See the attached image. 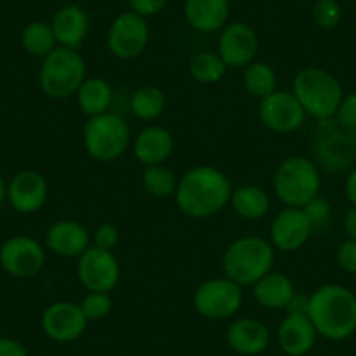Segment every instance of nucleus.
<instances>
[{
    "mask_svg": "<svg viewBox=\"0 0 356 356\" xmlns=\"http://www.w3.org/2000/svg\"><path fill=\"white\" fill-rule=\"evenodd\" d=\"M232 184L224 171L200 164L178 178L175 201L178 210L191 218L213 217L229 204Z\"/></svg>",
    "mask_w": 356,
    "mask_h": 356,
    "instance_id": "f257e3e1",
    "label": "nucleus"
},
{
    "mask_svg": "<svg viewBox=\"0 0 356 356\" xmlns=\"http://www.w3.org/2000/svg\"><path fill=\"white\" fill-rule=\"evenodd\" d=\"M307 316L318 335L328 341H344L356 332V296L337 283L321 285L309 297Z\"/></svg>",
    "mask_w": 356,
    "mask_h": 356,
    "instance_id": "f03ea898",
    "label": "nucleus"
},
{
    "mask_svg": "<svg viewBox=\"0 0 356 356\" xmlns=\"http://www.w3.org/2000/svg\"><path fill=\"white\" fill-rule=\"evenodd\" d=\"M275 246L260 236H241L225 248L222 269L225 278L239 286H253L273 271Z\"/></svg>",
    "mask_w": 356,
    "mask_h": 356,
    "instance_id": "7ed1b4c3",
    "label": "nucleus"
},
{
    "mask_svg": "<svg viewBox=\"0 0 356 356\" xmlns=\"http://www.w3.org/2000/svg\"><path fill=\"white\" fill-rule=\"evenodd\" d=\"M292 93L302 105L306 115L316 121L335 118L342 97V86L335 75L320 67H306L293 77Z\"/></svg>",
    "mask_w": 356,
    "mask_h": 356,
    "instance_id": "20e7f679",
    "label": "nucleus"
},
{
    "mask_svg": "<svg viewBox=\"0 0 356 356\" xmlns=\"http://www.w3.org/2000/svg\"><path fill=\"white\" fill-rule=\"evenodd\" d=\"M273 189L276 197L285 207L302 208L320 196V170L311 159L302 156L286 157L278 164L273 177Z\"/></svg>",
    "mask_w": 356,
    "mask_h": 356,
    "instance_id": "39448f33",
    "label": "nucleus"
},
{
    "mask_svg": "<svg viewBox=\"0 0 356 356\" xmlns=\"http://www.w3.org/2000/svg\"><path fill=\"white\" fill-rule=\"evenodd\" d=\"M88 67L77 49L58 46L42 60L39 70V84L44 93L53 100L75 97L86 81Z\"/></svg>",
    "mask_w": 356,
    "mask_h": 356,
    "instance_id": "423d86ee",
    "label": "nucleus"
},
{
    "mask_svg": "<svg viewBox=\"0 0 356 356\" xmlns=\"http://www.w3.org/2000/svg\"><path fill=\"white\" fill-rule=\"evenodd\" d=\"M86 152L100 163H111L126 152L131 131L124 119L114 112L93 115L86 121L84 129Z\"/></svg>",
    "mask_w": 356,
    "mask_h": 356,
    "instance_id": "0eeeda50",
    "label": "nucleus"
},
{
    "mask_svg": "<svg viewBox=\"0 0 356 356\" xmlns=\"http://www.w3.org/2000/svg\"><path fill=\"white\" fill-rule=\"evenodd\" d=\"M194 309L210 321L229 320L243 304V290L238 283L225 278H211L201 283L193 297Z\"/></svg>",
    "mask_w": 356,
    "mask_h": 356,
    "instance_id": "6e6552de",
    "label": "nucleus"
},
{
    "mask_svg": "<svg viewBox=\"0 0 356 356\" xmlns=\"http://www.w3.org/2000/svg\"><path fill=\"white\" fill-rule=\"evenodd\" d=\"M330 121H321L314 135V154L325 170L342 171L356 159V131L344 128L337 121L330 126Z\"/></svg>",
    "mask_w": 356,
    "mask_h": 356,
    "instance_id": "1a4fd4ad",
    "label": "nucleus"
},
{
    "mask_svg": "<svg viewBox=\"0 0 356 356\" xmlns=\"http://www.w3.org/2000/svg\"><path fill=\"white\" fill-rule=\"evenodd\" d=\"M77 276L88 292L111 293L121 280V266L114 253L91 245L79 257Z\"/></svg>",
    "mask_w": 356,
    "mask_h": 356,
    "instance_id": "9d476101",
    "label": "nucleus"
},
{
    "mask_svg": "<svg viewBox=\"0 0 356 356\" xmlns=\"http://www.w3.org/2000/svg\"><path fill=\"white\" fill-rule=\"evenodd\" d=\"M259 119L269 131L290 135L302 128L306 112L292 91L276 89L259 104Z\"/></svg>",
    "mask_w": 356,
    "mask_h": 356,
    "instance_id": "9b49d317",
    "label": "nucleus"
},
{
    "mask_svg": "<svg viewBox=\"0 0 356 356\" xmlns=\"http://www.w3.org/2000/svg\"><path fill=\"white\" fill-rule=\"evenodd\" d=\"M150 30L147 19L133 11L122 13L108 29L107 44L111 53L119 60H135L145 51Z\"/></svg>",
    "mask_w": 356,
    "mask_h": 356,
    "instance_id": "f8f14e48",
    "label": "nucleus"
},
{
    "mask_svg": "<svg viewBox=\"0 0 356 356\" xmlns=\"http://www.w3.org/2000/svg\"><path fill=\"white\" fill-rule=\"evenodd\" d=\"M46 252L37 239L30 236H15L0 246V266L15 278H33L42 271Z\"/></svg>",
    "mask_w": 356,
    "mask_h": 356,
    "instance_id": "ddd939ff",
    "label": "nucleus"
},
{
    "mask_svg": "<svg viewBox=\"0 0 356 356\" xmlns=\"http://www.w3.org/2000/svg\"><path fill=\"white\" fill-rule=\"evenodd\" d=\"M89 321L86 320L81 306L72 300H58L46 307L42 313L44 334L54 342H74L82 337Z\"/></svg>",
    "mask_w": 356,
    "mask_h": 356,
    "instance_id": "4468645a",
    "label": "nucleus"
},
{
    "mask_svg": "<svg viewBox=\"0 0 356 356\" xmlns=\"http://www.w3.org/2000/svg\"><path fill=\"white\" fill-rule=\"evenodd\" d=\"M313 225L302 208L286 207L273 218L269 241L280 252H297L309 241Z\"/></svg>",
    "mask_w": 356,
    "mask_h": 356,
    "instance_id": "2eb2a0df",
    "label": "nucleus"
},
{
    "mask_svg": "<svg viewBox=\"0 0 356 356\" xmlns=\"http://www.w3.org/2000/svg\"><path fill=\"white\" fill-rule=\"evenodd\" d=\"M259 51V37L257 32L243 22H234L222 29L218 39L220 58L227 68H245L255 60Z\"/></svg>",
    "mask_w": 356,
    "mask_h": 356,
    "instance_id": "dca6fc26",
    "label": "nucleus"
},
{
    "mask_svg": "<svg viewBox=\"0 0 356 356\" xmlns=\"http://www.w3.org/2000/svg\"><path fill=\"white\" fill-rule=\"evenodd\" d=\"M8 201L19 213H37L47 201L46 178L32 170L19 171L8 186Z\"/></svg>",
    "mask_w": 356,
    "mask_h": 356,
    "instance_id": "f3484780",
    "label": "nucleus"
},
{
    "mask_svg": "<svg viewBox=\"0 0 356 356\" xmlns=\"http://www.w3.org/2000/svg\"><path fill=\"white\" fill-rule=\"evenodd\" d=\"M276 337L285 356H304L316 344L318 332L306 313H286Z\"/></svg>",
    "mask_w": 356,
    "mask_h": 356,
    "instance_id": "a211bd4d",
    "label": "nucleus"
},
{
    "mask_svg": "<svg viewBox=\"0 0 356 356\" xmlns=\"http://www.w3.org/2000/svg\"><path fill=\"white\" fill-rule=\"evenodd\" d=\"M227 346L243 356H257L264 353L271 342V332L257 318H238L225 334Z\"/></svg>",
    "mask_w": 356,
    "mask_h": 356,
    "instance_id": "6ab92c4d",
    "label": "nucleus"
},
{
    "mask_svg": "<svg viewBox=\"0 0 356 356\" xmlns=\"http://www.w3.org/2000/svg\"><path fill=\"white\" fill-rule=\"evenodd\" d=\"M89 232L77 220H58L46 232V245L60 257H81L89 248Z\"/></svg>",
    "mask_w": 356,
    "mask_h": 356,
    "instance_id": "aec40b11",
    "label": "nucleus"
},
{
    "mask_svg": "<svg viewBox=\"0 0 356 356\" xmlns=\"http://www.w3.org/2000/svg\"><path fill=\"white\" fill-rule=\"evenodd\" d=\"M51 29L58 46L79 49L89 32V18L81 6L68 4L54 13Z\"/></svg>",
    "mask_w": 356,
    "mask_h": 356,
    "instance_id": "412c9836",
    "label": "nucleus"
},
{
    "mask_svg": "<svg viewBox=\"0 0 356 356\" xmlns=\"http://www.w3.org/2000/svg\"><path fill=\"white\" fill-rule=\"evenodd\" d=\"M173 135L163 126H147L133 142V156L143 166L163 164L173 152Z\"/></svg>",
    "mask_w": 356,
    "mask_h": 356,
    "instance_id": "4be33fe9",
    "label": "nucleus"
},
{
    "mask_svg": "<svg viewBox=\"0 0 356 356\" xmlns=\"http://www.w3.org/2000/svg\"><path fill=\"white\" fill-rule=\"evenodd\" d=\"M252 289L253 299L266 309H286L296 297L293 282L280 271L267 273Z\"/></svg>",
    "mask_w": 356,
    "mask_h": 356,
    "instance_id": "5701e85b",
    "label": "nucleus"
},
{
    "mask_svg": "<svg viewBox=\"0 0 356 356\" xmlns=\"http://www.w3.org/2000/svg\"><path fill=\"white\" fill-rule=\"evenodd\" d=\"M186 19L203 33L224 29L229 19V0H186Z\"/></svg>",
    "mask_w": 356,
    "mask_h": 356,
    "instance_id": "b1692460",
    "label": "nucleus"
},
{
    "mask_svg": "<svg viewBox=\"0 0 356 356\" xmlns=\"http://www.w3.org/2000/svg\"><path fill=\"white\" fill-rule=\"evenodd\" d=\"M229 204L245 220H260L271 210V197L259 186H241L232 189Z\"/></svg>",
    "mask_w": 356,
    "mask_h": 356,
    "instance_id": "393cba45",
    "label": "nucleus"
},
{
    "mask_svg": "<svg viewBox=\"0 0 356 356\" xmlns=\"http://www.w3.org/2000/svg\"><path fill=\"white\" fill-rule=\"evenodd\" d=\"M77 105L88 118L111 111L112 88L104 77H86L75 93Z\"/></svg>",
    "mask_w": 356,
    "mask_h": 356,
    "instance_id": "a878e982",
    "label": "nucleus"
},
{
    "mask_svg": "<svg viewBox=\"0 0 356 356\" xmlns=\"http://www.w3.org/2000/svg\"><path fill=\"white\" fill-rule=\"evenodd\" d=\"M243 86L253 98L262 100L278 89V75L269 63L252 61L243 72Z\"/></svg>",
    "mask_w": 356,
    "mask_h": 356,
    "instance_id": "bb28decb",
    "label": "nucleus"
},
{
    "mask_svg": "<svg viewBox=\"0 0 356 356\" xmlns=\"http://www.w3.org/2000/svg\"><path fill=\"white\" fill-rule=\"evenodd\" d=\"M129 107L140 121H156L164 114L166 97L157 86H142L133 93Z\"/></svg>",
    "mask_w": 356,
    "mask_h": 356,
    "instance_id": "cd10ccee",
    "label": "nucleus"
},
{
    "mask_svg": "<svg viewBox=\"0 0 356 356\" xmlns=\"http://www.w3.org/2000/svg\"><path fill=\"white\" fill-rule=\"evenodd\" d=\"M22 44L26 53L42 60L58 47L53 29L44 22L29 23L22 33Z\"/></svg>",
    "mask_w": 356,
    "mask_h": 356,
    "instance_id": "c85d7f7f",
    "label": "nucleus"
},
{
    "mask_svg": "<svg viewBox=\"0 0 356 356\" xmlns=\"http://www.w3.org/2000/svg\"><path fill=\"white\" fill-rule=\"evenodd\" d=\"M227 72V65L220 58L218 53L203 51L193 56L189 63V74L200 84H217L224 79Z\"/></svg>",
    "mask_w": 356,
    "mask_h": 356,
    "instance_id": "c756f323",
    "label": "nucleus"
},
{
    "mask_svg": "<svg viewBox=\"0 0 356 356\" xmlns=\"http://www.w3.org/2000/svg\"><path fill=\"white\" fill-rule=\"evenodd\" d=\"M142 184L149 196L170 197L175 196L178 178L164 164H154V166H145L142 175Z\"/></svg>",
    "mask_w": 356,
    "mask_h": 356,
    "instance_id": "7c9ffc66",
    "label": "nucleus"
},
{
    "mask_svg": "<svg viewBox=\"0 0 356 356\" xmlns=\"http://www.w3.org/2000/svg\"><path fill=\"white\" fill-rule=\"evenodd\" d=\"M313 22L321 30H334L342 19V8L337 0H314Z\"/></svg>",
    "mask_w": 356,
    "mask_h": 356,
    "instance_id": "2f4dec72",
    "label": "nucleus"
},
{
    "mask_svg": "<svg viewBox=\"0 0 356 356\" xmlns=\"http://www.w3.org/2000/svg\"><path fill=\"white\" fill-rule=\"evenodd\" d=\"M79 306L88 321L104 320L112 311V297L107 292H88Z\"/></svg>",
    "mask_w": 356,
    "mask_h": 356,
    "instance_id": "473e14b6",
    "label": "nucleus"
},
{
    "mask_svg": "<svg viewBox=\"0 0 356 356\" xmlns=\"http://www.w3.org/2000/svg\"><path fill=\"white\" fill-rule=\"evenodd\" d=\"M302 210H304V213L307 215V218H309L313 229L323 227L332 215L330 203H328V201L321 196H316L314 200H311L309 203L304 204Z\"/></svg>",
    "mask_w": 356,
    "mask_h": 356,
    "instance_id": "72a5a7b5",
    "label": "nucleus"
},
{
    "mask_svg": "<svg viewBox=\"0 0 356 356\" xmlns=\"http://www.w3.org/2000/svg\"><path fill=\"white\" fill-rule=\"evenodd\" d=\"M335 121L344 128L356 131V91L342 97L337 112H335Z\"/></svg>",
    "mask_w": 356,
    "mask_h": 356,
    "instance_id": "f704fd0d",
    "label": "nucleus"
},
{
    "mask_svg": "<svg viewBox=\"0 0 356 356\" xmlns=\"http://www.w3.org/2000/svg\"><path fill=\"white\" fill-rule=\"evenodd\" d=\"M93 239H95V246L112 252V250L119 245L121 232H119V229L115 227L114 224H108V222H105V224L98 225L97 231H95V234H93Z\"/></svg>",
    "mask_w": 356,
    "mask_h": 356,
    "instance_id": "c9c22d12",
    "label": "nucleus"
},
{
    "mask_svg": "<svg viewBox=\"0 0 356 356\" xmlns=\"http://www.w3.org/2000/svg\"><path fill=\"white\" fill-rule=\"evenodd\" d=\"M335 257H337L339 266H341L346 273L356 276V241L355 239H348V241L341 243Z\"/></svg>",
    "mask_w": 356,
    "mask_h": 356,
    "instance_id": "e433bc0d",
    "label": "nucleus"
},
{
    "mask_svg": "<svg viewBox=\"0 0 356 356\" xmlns=\"http://www.w3.org/2000/svg\"><path fill=\"white\" fill-rule=\"evenodd\" d=\"M168 0H129V8L135 15L142 18H150V16L159 15L164 9Z\"/></svg>",
    "mask_w": 356,
    "mask_h": 356,
    "instance_id": "4c0bfd02",
    "label": "nucleus"
},
{
    "mask_svg": "<svg viewBox=\"0 0 356 356\" xmlns=\"http://www.w3.org/2000/svg\"><path fill=\"white\" fill-rule=\"evenodd\" d=\"M0 356H29V351L16 339L0 337Z\"/></svg>",
    "mask_w": 356,
    "mask_h": 356,
    "instance_id": "58836bf2",
    "label": "nucleus"
},
{
    "mask_svg": "<svg viewBox=\"0 0 356 356\" xmlns=\"http://www.w3.org/2000/svg\"><path fill=\"white\" fill-rule=\"evenodd\" d=\"M344 193L349 203H351L353 207H356V168H353V170L349 171L348 178H346Z\"/></svg>",
    "mask_w": 356,
    "mask_h": 356,
    "instance_id": "ea45409f",
    "label": "nucleus"
},
{
    "mask_svg": "<svg viewBox=\"0 0 356 356\" xmlns=\"http://www.w3.org/2000/svg\"><path fill=\"white\" fill-rule=\"evenodd\" d=\"M344 231H346V234H348L349 239H355L356 241V207H353L351 210L346 213Z\"/></svg>",
    "mask_w": 356,
    "mask_h": 356,
    "instance_id": "a19ab883",
    "label": "nucleus"
},
{
    "mask_svg": "<svg viewBox=\"0 0 356 356\" xmlns=\"http://www.w3.org/2000/svg\"><path fill=\"white\" fill-rule=\"evenodd\" d=\"M6 200H8V186H6L4 178L0 177V208L4 207Z\"/></svg>",
    "mask_w": 356,
    "mask_h": 356,
    "instance_id": "79ce46f5",
    "label": "nucleus"
},
{
    "mask_svg": "<svg viewBox=\"0 0 356 356\" xmlns=\"http://www.w3.org/2000/svg\"><path fill=\"white\" fill-rule=\"evenodd\" d=\"M39 356H51V355H39Z\"/></svg>",
    "mask_w": 356,
    "mask_h": 356,
    "instance_id": "37998d69",
    "label": "nucleus"
},
{
    "mask_svg": "<svg viewBox=\"0 0 356 356\" xmlns=\"http://www.w3.org/2000/svg\"><path fill=\"white\" fill-rule=\"evenodd\" d=\"M349 2H356V0H349Z\"/></svg>",
    "mask_w": 356,
    "mask_h": 356,
    "instance_id": "c03bdc74",
    "label": "nucleus"
}]
</instances>
